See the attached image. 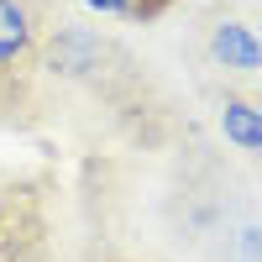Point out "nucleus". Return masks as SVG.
Instances as JSON below:
<instances>
[{
    "label": "nucleus",
    "instance_id": "3",
    "mask_svg": "<svg viewBox=\"0 0 262 262\" xmlns=\"http://www.w3.org/2000/svg\"><path fill=\"white\" fill-rule=\"evenodd\" d=\"M221 137L242 152H257L262 147V111L252 100H226L221 105Z\"/></svg>",
    "mask_w": 262,
    "mask_h": 262
},
{
    "label": "nucleus",
    "instance_id": "1",
    "mask_svg": "<svg viewBox=\"0 0 262 262\" xmlns=\"http://www.w3.org/2000/svg\"><path fill=\"white\" fill-rule=\"evenodd\" d=\"M37 42V11L32 0H0V74L16 69Z\"/></svg>",
    "mask_w": 262,
    "mask_h": 262
},
{
    "label": "nucleus",
    "instance_id": "4",
    "mask_svg": "<svg viewBox=\"0 0 262 262\" xmlns=\"http://www.w3.org/2000/svg\"><path fill=\"white\" fill-rule=\"evenodd\" d=\"M84 6H95L100 16H126L131 6H137V0H84Z\"/></svg>",
    "mask_w": 262,
    "mask_h": 262
},
{
    "label": "nucleus",
    "instance_id": "2",
    "mask_svg": "<svg viewBox=\"0 0 262 262\" xmlns=\"http://www.w3.org/2000/svg\"><path fill=\"white\" fill-rule=\"evenodd\" d=\"M210 53H215V63H226V69H236V74H252L262 63L257 32L247 27V21H221V27L210 32Z\"/></svg>",
    "mask_w": 262,
    "mask_h": 262
}]
</instances>
